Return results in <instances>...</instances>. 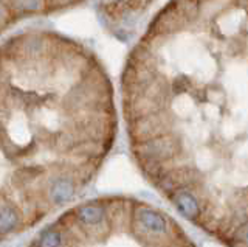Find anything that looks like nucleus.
Segmentation results:
<instances>
[{
  "mask_svg": "<svg viewBox=\"0 0 248 247\" xmlns=\"http://www.w3.org/2000/svg\"><path fill=\"white\" fill-rule=\"evenodd\" d=\"M135 233L141 238L160 239L172 233V222L165 213L152 207H140L134 212Z\"/></svg>",
  "mask_w": 248,
  "mask_h": 247,
  "instance_id": "f257e3e1",
  "label": "nucleus"
},
{
  "mask_svg": "<svg viewBox=\"0 0 248 247\" xmlns=\"http://www.w3.org/2000/svg\"><path fill=\"white\" fill-rule=\"evenodd\" d=\"M177 152H180V143L172 137H152L146 138L140 143L138 154L146 164H165L172 159Z\"/></svg>",
  "mask_w": 248,
  "mask_h": 247,
  "instance_id": "f03ea898",
  "label": "nucleus"
},
{
  "mask_svg": "<svg viewBox=\"0 0 248 247\" xmlns=\"http://www.w3.org/2000/svg\"><path fill=\"white\" fill-rule=\"evenodd\" d=\"M170 202L174 204L175 210L189 221H197L202 214V208L197 196L189 188H178L169 195Z\"/></svg>",
  "mask_w": 248,
  "mask_h": 247,
  "instance_id": "7ed1b4c3",
  "label": "nucleus"
},
{
  "mask_svg": "<svg viewBox=\"0 0 248 247\" xmlns=\"http://www.w3.org/2000/svg\"><path fill=\"white\" fill-rule=\"evenodd\" d=\"M76 182L70 176H56L48 183V199L54 205H64L76 195Z\"/></svg>",
  "mask_w": 248,
  "mask_h": 247,
  "instance_id": "20e7f679",
  "label": "nucleus"
},
{
  "mask_svg": "<svg viewBox=\"0 0 248 247\" xmlns=\"http://www.w3.org/2000/svg\"><path fill=\"white\" fill-rule=\"evenodd\" d=\"M75 218L82 227L98 229L106 224V208L96 202L81 204L75 208Z\"/></svg>",
  "mask_w": 248,
  "mask_h": 247,
  "instance_id": "39448f33",
  "label": "nucleus"
},
{
  "mask_svg": "<svg viewBox=\"0 0 248 247\" xmlns=\"http://www.w3.org/2000/svg\"><path fill=\"white\" fill-rule=\"evenodd\" d=\"M20 212L11 200H2V235H8L19 226Z\"/></svg>",
  "mask_w": 248,
  "mask_h": 247,
  "instance_id": "423d86ee",
  "label": "nucleus"
},
{
  "mask_svg": "<svg viewBox=\"0 0 248 247\" xmlns=\"http://www.w3.org/2000/svg\"><path fill=\"white\" fill-rule=\"evenodd\" d=\"M67 238L56 227H46L39 233L34 241V247H64Z\"/></svg>",
  "mask_w": 248,
  "mask_h": 247,
  "instance_id": "0eeeda50",
  "label": "nucleus"
},
{
  "mask_svg": "<svg viewBox=\"0 0 248 247\" xmlns=\"http://www.w3.org/2000/svg\"><path fill=\"white\" fill-rule=\"evenodd\" d=\"M236 243H240L248 247V222L242 224V226H239L234 231V235H232Z\"/></svg>",
  "mask_w": 248,
  "mask_h": 247,
  "instance_id": "6e6552de",
  "label": "nucleus"
},
{
  "mask_svg": "<svg viewBox=\"0 0 248 247\" xmlns=\"http://www.w3.org/2000/svg\"><path fill=\"white\" fill-rule=\"evenodd\" d=\"M16 3H17V8L23 11H33L39 8L41 0H16Z\"/></svg>",
  "mask_w": 248,
  "mask_h": 247,
  "instance_id": "1a4fd4ad",
  "label": "nucleus"
}]
</instances>
